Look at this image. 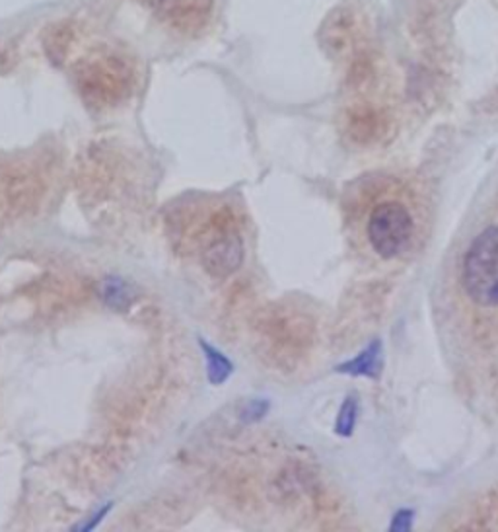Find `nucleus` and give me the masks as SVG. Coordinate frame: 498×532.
<instances>
[{
	"instance_id": "f257e3e1",
	"label": "nucleus",
	"mask_w": 498,
	"mask_h": 532,
	"mask_svg": "<svg viewBox=\"0 0 498 532\" xmlns=\"http://www.w3.org/2000/svg\"><path fill=\"white\" fill-rule=\"evenodd\" d=\"M462 285L479 306H498V226L475 236L462 262Z\"/></svg>"
},
{
	"instance_id": "f03ea898",
	"label": "nucleus",
	"mask_w": 498,
	"mask_h": 532,
	"mask_svg": "<svg viewBox=\"0 0 498 532\" xmlns=\"http://www.w3.org/2000/svg\"><path fill=\"white\" fill-rule=\"evenodd\" d=\"M133 71L117 55H98L78 71V86L85 98L98 104H115L133 88Z\"/></svg>"
},
{
	"instance_id": "7ed1b4c3",
	"label": "nucleus",
	"mask_w": 498,
	"mask_h": 532,
	"mask_svg": "<svg viewBox=\"0 0 498 532\" xmlns=\"http://www.w3.org/2000/svg\"><path fill=\"white\" fill-rule=\"evenodd\" d=\"M366 232L374 252L383 259H392L409 246L414 221L405 205L399 201H383L372 209Z\"/></svg>"
},
{
	"instance_id": "20e7f679",
	"label": "nucleus",
	"mask_w": 498,
	"mask_h": 532,
	"mask_svg": "<svg viewBox=\"0 0 498 532\" xmlns=\"http://www.w3.org/2000/svg\"><path fill=\"white\" fill-rule=\"evenodd\" d=\"M152 3L165 22L184 34L201 32L213 14L211 0H152Z\"/></svg>"
},
{
	"instance_id": "39448f33",
	"label": "nucleus",
	"mask_w": 498,
	"mask_h": 532,
	"mask_svg": "<svg viewBox=\"0 0 498 532\" xmlns=\"http://www.w3.org/2000/svg\"><path fill=\"white\" fill-rule=\"evenodd\" d=\"M244 259L245 244L240 235L230 232V235L206 246L201 256V264L211 277L228 279L244 266Z\"/></svg>"
},
{
	"instance_id": "423d86ee",
	"label": "nucleus",
	"mask_w": 498,
	"mask_h": 532,
	"mask_svg": "<svg viewBox=\"0 0 498 532\" xmlns=\"http://www.w3.org/2000/svg\"><path fill=\"white\" fill-rule=\"evenodd\" d=\"M197 341H199V347H201L203 359H204L206 382H209L211 386L226 385V382L232 378L234 371H236V366H234L232 359L228 357L226 353H223L218 347H214L211 341H206L204 337L199 336Z\"/></svg>"
},
{
	"instance_id": "0eeeda50",
	"label": "nucleus",
	"mask_w": 498,
	"mask_h": 532,
	"mask_svg": "<svg viewBox=\"0 0 498 532\" xmlns=\"http://www.w3.org/2000/svg\"><path fill=\"white\" fill-rule=\"evenodd\" d=\"M353 34V22L347 12L337 10L325 20L322 30L324 47L329 53H343V49L349 47V41Z\"/></svg>"
},
{
	"instance_id": "6e6552de",
	"label": "nucleus",
	"mask_w": 498,
	"mask_h": 532,
	"mask_svg": "<svg viewBox=\"0 0 498 532\" xmlns=\"http://www.w3.org/2000/svg\"><path fill=\"white\" fill-rule=\"evenodd\" d=\"M98 295L102 298V303L115 312L127 310L134 300V291L131 283L119 276H105L100 281Z\"/></svg>"
},
{
	"instance_id": "1a4fd4ad",
	"label": "nucleus",
	"mask_w": 498,
	"mask_h": 532,
	"mask_svg": "<svg viewBox=\"0 0 498 532\" xmlns=\"http://www.w3.org/2000/svg\"><path fill=\"white\" fill-rule=\"evenodd\" d=\"M76 39L75 24L61 22L53 25L45 34V51L53 63H63L68 57V51L73 49Z\"/></svg>"
},
{
	"instance_id": "9d476101",
	"label": "nucleus",
	"mask_w": 498,
	"mask_h": 532,
	"mask_svg": "<svg viewBox=\"0 0 498 532\" xmlns=\"http://www.w3.org/2000/svg\"><path fill=\"white\" fill-rule=\"evenodd\" d=\"M382 366V346L380 341H374V344L363 351L358 357L351 359L349 363H343L337 366L339 373L353 375V376H376Z\"/></svg>"
},
{
	"instance_id": "9b49d317",
	"label": "nucleus",
	"mask_w": 498,
	"mask_h": 532,
	"mask_svg": "<svg viewBox=\"0 0 498 532\" xmlns=\"http://www.w3.org/2000/svg\"><path fill=\"white\" fill-rule=\"evenodd\" d=\"M354 423H356V400L347 398L343 402V406L339 409V416H337V423H335L337 435L351 437L354 431Z\"/></svg>"
},
{
	"instance_id": "f8f14e48",
	"label": "nucleus",
	"mask_w": 498,
	"mask_h": 532,
	"mask_svg": "<svg viewBox=\"0 0 498 532\" xmlns=\"http://www.w3.org/2000/svg\"><path fill=\"white\" fill-rule=\"evenodd\" d=\"M269 400L265 398H254L244 404L242 412H240V419L244 423H259L263 417H265L269 414Z\"/></svg>"
},
{
	"instance_id": "ddd939ff",
	"label": "nucleus",
	"mask_w": 498,
	"mask_h": 532,
	"mask_svg": "<svg viewBox=\"0 0 498 532\" xmlns=\"http://www.w3.org/2000/svg\"><path fill=\"white\" fill-rule=\"evenodd\" d=\"M112 509H114V503L112 501L104 503L102 507H98L92 515H88V518H85V521H80L78 525H75L73 530H76V532H92V530H95V528H98L104 523V518L109 513H112Z\"/></svg>"
},
{
	"instance_id": "4468645a",
	"label": "nucleus",
	"mask_w": 498,
	"mask_h": 532,
	"mask_svg": "<svg viewBox=\"0 0 498 532\" xmlns=\"http://www.w3.org/2000/svg\"><path fill=\"white\" fill-rule=\"evenodd\" d=\"M413 521V513L411 511H399L392 523V530H409Z\"/></svg>"
}]
</instances>
